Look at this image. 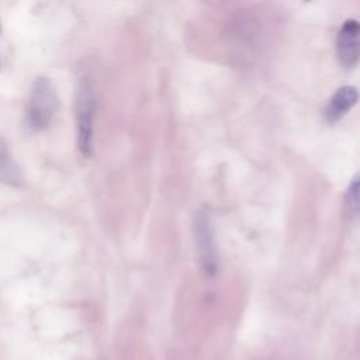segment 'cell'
I'll list each match as a JSON object with an SVG mask.
<instances>
[{
    "mask_svg": "<svg viewBox=\"0 0 360 360\" xmlns=\"http://www.w3.org/2000/svg\"><path fill=\"white\" fill-rule=\"evenodd\" d=\"M97 111V97L93 82L87 76L79 79L75 93V120L77 149L86 159L93 155L94 139V120Z\"/></svg>",
    "mask_w": 360,
    "mask_h": 360,
    "instance_id": "6da1fadb",
    "label": "cell"
},
{
    "mask_svg": "<svg viewBox=\"0 0 360 360\" xmlns=\"http://www.w3.org/2000/svg\"><path fill=\"white\" fill-rule=\"evenodd\" d=\"M58 93L52 80L39 76L34 80L25 107L24 124L30 132H41L49 127L58 110Z\"/></svg>",
    "mask_w": 360,
    "mask_h": 360,
    "instance_id": "7a4b0ae2",
    "label": "cell"
},
{
    "mask_svg": "<svg viewBox=\"0 0 360 360\" xmlns=\"http://www.w3.org/2000/svg\"><path fill=\"white\" fill-rule=\"evenodd\" d=\"M194 235L202 273L207 277H214L218 271V255L212 225L205 212H198L195 215Z\"/></svg>",
    "mask_w": 360,
    "mask_h": 360,
    "instance_id": "3957f363",
    "label": "cell"
},
{
    "mask_svg": "<svg viewBox=\"0 0 360 360\" xmlns=\"http://www.w3.org/2000/svg\"><path fill=\"white\" fill-rule=\"evenodd\" d=\"M336 55L342 66L352 68L360 60V22L346 20L336 37Z\"/></svg>",
    "mask_w": 360,
    "mask_h": 360,
    "instance_id": "277c9868",
    "label": "cell"
},
{
    "mask_svg": "<svg viewBox=\"0 0 360 360\" xmlns=\"http://www.w3.org/2000/svg\"><path fill=\"white\" fill-rule=\"evenodd\" d=\"M359 90L353 86H343L335 91V94L329 98L325 107V120L329 124L338 122L342 117H345L357 103Z\"/></svg>",
    "mask_w": 360,
    "mask_h": 360,
    "instance_id": "5b68a950",
    "label": "cell"
},
{
    "mask_svg": "<svg viewBox=\"0 0 360 360\" xmlns=\"http://www.w3.org/2000/svg\"><path fill=\"white\" fill-rule=\"evenodd\" d=\"M0 181L13 187H18L22 183L20 166L14 160L3 138H0Z\"/></svg>",
    "mask_w": 360,
    "mask_h": 360,
    "instance_id": "8992f818",
    "label": "cell"
},
{
    "mask_svg": "<svg viewBox=\"0 0 360 360\" xmlns=\"http://www.w3.org/2000/svg\"><path fill=\"white\" fill-rule=\"evenodd\" d=\"M345 202L347 212L356 221H360V174L353 177V180L350 181L345 195Z\"/></svg>",
    "mask_w": 360,
    "mask_h": 360,
    "instance_id": "52a82bcc",
    "label": "cell"
},
{
    "mask_svg": "<svg viewBox=\"0 0 360 360\" xmlns=\"http://www.w3.org/2000/svg\"><path fill=\"white\" fill-rule=\"evenodd\" d=\"M0 34H1V25H0Z\"/></svg>",
    "mask_w": 360,
    "mask_h": 360,
    "instance_id": "ba28073f",
    "label": "cell"
},
{
    "mask_svg": "<svg viewBox=\"0 0 360 360\" xmlns=\"http://www.w3.org/2000/svg\"><path fill=\"white\" fill-rule=\"evenodd\" d=\"M0 69H1V65H0Z\"/></svg>",
    "mask_w": 360,
    "mask_h": 360,
    "instance_id": "9c48e42d",
    "label": "cell"
}]
</instances>
